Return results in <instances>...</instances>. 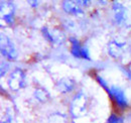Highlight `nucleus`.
<instances>
[{
	"mask_svg": "<svg viewBox=\"0 0 131 123\" xmlns=\"http://www.w3.org/2000/svg\"><path fill=\"white\" fill-rule=\"evenodd\" d=\"M41 33H42L43 37H45L49 43H50V44H54V43H56L54 35L51 34V32L49 30L48 27H42V28H41Z\"/></svg>",
	"mask_w": 131,
	"mask_h": 123,
	"instance_id": "ddd939ff",
	"label": "nucleus"
},
{
	"mask_svg": "<svg viewBox=\"0 0 131 123\" xmlns=\"http://www.w3.org/2000/svg\"><path fill=\"white\" fill-rule=\"evenodd\" d=\"M25 73L22 69L15 68L7 79V85L10 90L16 92L25 87Z\"/></svg>",
	"mask_w": 131,
	"mask_h": 123,
	"instance_id": "f03ea898",
	"label": "nucleus"
},
{
	"mask_svg": "<svg viewBox=\"0 0 131 123\" xmlns=\"http://www.w3.org/2000/svg\"><path fill=\"white\" fill-rule=\"evenodd\" d=\"M33 95H34L35 99L38 100L41 103H46V102H48L49 99H50L49 93L43 87H37V88H35Z\"/></svg>",
	"mask_w": 131,
	"mask_h": 123,
	"instance_id": "9b49d317",
	"label": "nucleus"
},
{
	"mask_svg": "<svg viewBox=\"0 0 131 123\" xmlns=\"http://www.w3.org/2000/svg\"><path fill=\"white\" fill-rule=\"evenodd\" d=\"M112 10H113V14H114L115 23L118 26H121V27L129 26V24H128L129 18H128L127 9L122 3L114 1L112 4Z\"/></svg>",
	"mask_w": 131,
	"mask_h": 123,
	"instance_id": "7ed1b4c3",
	"label": "nucleus"
},
{
	"mask_svg": "<svg viewBox=\"0 0 131 123\" xmlns=\"http://www.w3.org/2000/svg\"><path fill=\"white\" fill-rule=\"evenodd\" d=\"M62 6H63V9L69 14L76 16L84 15V10L82 9L81 5L78 3V1H68V0H65V1L62 2Z\"/></svg>",
	"mask_w": 131,
	"mask_h": 123,
	"instance_id": "1a4fd4ad",
	"label": "nucleus"
},
{
	"mask_svg": "<svg viewBox=\"0 0 131 123\" xmlns=\"http://www.w3.org/2000/svg\"><path fill=\"white\" fill-rule=\"evenodd\" d=\"M78 3H79L80 5H82V6H88L89 3H90V1H85V0H83V1H78Z\"/></svg>",
	"mask_w": 131,
	"mask_h": 123,
	"instance_id": "6ab92c4d",
	"label": "nucleus"
},
{
	"mask_svg": "<svg viewBox=\"0 0 131 123\" xmlns=\"http://www.w3.org/2000/svg\"><path fill=\"white\" fill-rule=\"evenodd\" d=\"M123 71H124V73L126 74V76L131 80V70L130 69H128V68H123Z\"/></svg>",
	"mask_w": 131,
	"mask_h": 123,
	"instance_id": "a211bd4d",
	"label": "nucleus"
},
{
	"mask_svg": "<svg viewBox=\"0 0 131 123\" xmlns=\"http://www.w3.org/2000/svg\"><path fill=\"white\" fill-rule=\"evenodd\" d=\"M2 123H13V113L8 109L4 115V119L2 120Z\"/></svg>",
	"mask_w": 131,
	"mask_h": 123,
	"instance_id": "2eb2a0df",
	"label": "nucleus"
},
{
	"mask_svg": "<svg viewBox=\"0 0 131 123\" xmlns=\"http://www.w3.org/2000/svg\"><path fill=\"white\" fill-rule=\"evenodd\" d=\"M1 15L2 19L7 24H12L14 22V6L10 2L1 1Z\"/></svg>",
	"mask_w": 131,
	"mask_h": 123,
	"instance_id": "0eeeda50",
	"label": "nucleus"
},
{
	"mask_svg": "<svg viewBox=\"0 0 131 123\" xmlns=\"http://www.w3.org/2000/svg\"><path fill=\"white\" fill-rule=\"evenodd\" d=\"M88 111V97L85 93H77L71 103V114L74 118H81Z\"/></svg>",
	"mask_w": 131,
	"mask_h": 123,
	"instance_id": "f257e3e1",
	"label": "nucleus"
},
{
	"mask_svg": "<svg viewBox=\"0 0 131 123\" xmlns=\"http://www.w3.org/2000/svg\"><path fill=\"white\" fill-rule=\"evenodd\" d=\"M125 46H126L125 43H120V42H118L116 39H113L107 46L108 54L113 59H120L122 57V55L124 54Z\"/></svg>",
	"mask_w": 131,
	"mask_h": 123,
	"instance_id": "423d86ee",
	"label": "nucleus"
},
{
	"mask_svg": "<svg viewBox=\"0 0 131 123\" xmlns=\"http://www.w3.org/2000/svg\"><path fill=\"white\" fill-rule=\"evenodd\" d=\"M123 122H124L123 117H121V116H119L118 114H115V113H112L108 117V120H107V123H123Z\"/></svg>",
	"mask_w": 131,
	"mask_h": 123,
	"instance_id": "4468645a",
	"label": "nucleus"
},
{
	"mask_svg": "<svg viewBox=\"0 0 131 123\" xmlns=\"http://www.w3.org/2000/svg\"><path fill=\"white\" fill-rule=\"evenodd\" d=\"M81 59H84V60H87V61H90L91 58L89 56V50L86 46H83L82 50H81Z\"/></svg>",
	"mask_w": 131,
	"mask_h": 123,
	"instance_id": "dca6fc26",
	"label": "nucleus"
},
{
	"mask_svg": "<svg viewBox=\"0 0 131 123\" xmlns=\"http://www.w3.org/2000/svg\"><path fill=\"white\" fill-rule=\"evenodd\" d=\"M8 68H9V65L6 61H1V77H3L6 74V72L8 71Z\"/></svg>",
	"mask_w": 131,
	"mask_h": 123,
	"instance_id": "f3484780",
	"label": "nucleus"
},
{
	"mask_svg": "<svg viewBox=\"0 0 131 123\" xmlns=\"http://www.w3.org/2000/svg\"><path fill=\"white\" fill-rule=\"evenodd\" d=\"M70 43H71V54L78 59H81V50H82L83 46L80 44V40L76 37L71 36L70 38Z\"/></svg>",
	"mask_w": 131,
	"mask_h": 123,
	"instance_id": "9d476101",
	"label": "nucleus"
},
{
	"mask_svg": "<svg viewBox=\"0 0 131 123\" xmlns=\"http://www.w3.org/2000/svg\"><path fill=\"white\" fill-rule=\"evenodd\" d=\"M95 78H96V80H97V82L99 83V85L107 92V94H108V96L110 97L111 96V87H109L108 86V84H107V82L103 79V78L101 77V76H99V75H96L95 76Z\"/></svg>",
	"mask_w": 131,
	"mask_h": 123,
	"instance_id": "f8f14e48",
	"label": "nucleus"
},
{
	"mask_svg": "<svg viewBox=\"0 0 131 123\" xmlns=\"http://www.w3.org/2000/svg\"><path fill=\"white\" fill-rule=\"evenodd\" d=\"M28 4H30V6H32V7H36L38 5V2L37 1H28Z\"/></svg>",
	"mask_w": 131,
	"mask_h": 123,
	"instance_id": "aec40b11",
	"label": "nucleus"
},
{
	"mask_svg": "<svg viewBox=\"0 0 131 123\" xmlns=\"http://www.w3.org/2000/svg\"><path fill=\"white\" fill-rule=\"evenodd\" d=\"M110 99L114 101L116 105L120 108L121 110H124L128 107V100L125 96V93L123 90H121L119 87H111V96Z\"/></svg>",
	"mask_w": 131,
	"mask_h": 123,
	"instance_id": "39448f33",
	"label": "nucleus"
},
{
	"mask_svg": "<svg viewBox=\"0 0 131 123\" xmlns=\"http://www.w3.org/2000/svg\"><path fill=\"white\" fill-rule=\"evenodd\" d=\"M76 81L72 78L65 77L62 78L58 81L57 83V89L58 91L62 94H67V93H70L72 91H74V89L76 88Z\"/></svg>",
	"mask_w": 131,
	"mask_h": 123,
	"instance_id": "6e6552de",
	"label": "nucleus"
},
{
	"mask_svg": "<svg viewBox=\"0 0 131 123\" xmlns=\"http://www.w3.org/2000/svg\"><path fill=\"white\" fill-rule=\"evenodd\" d=\"M0 48H1V55L8 61H14L17 58V52L16 48L14 46V44L12 43V40L2 34L1 35V46H0Z\"/></svg>",
	"mask_w": 131,
	"mask_h": 123,
	"instance_id": "20e7f679",
	"label": "nucleus"
}]
</instances>
